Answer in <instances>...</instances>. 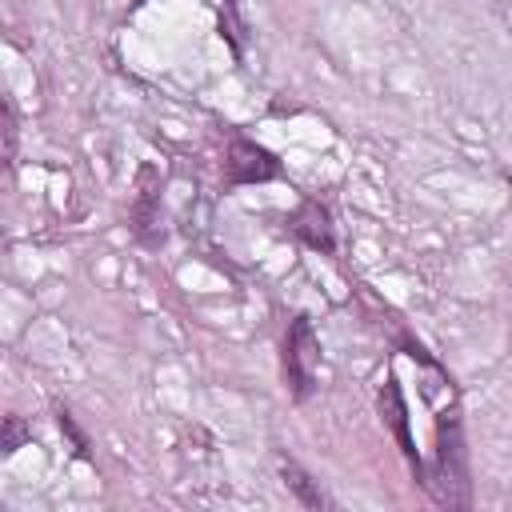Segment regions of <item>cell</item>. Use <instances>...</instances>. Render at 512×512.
<instances>
[{"label": "cell", "mask_w": 512, "mask_h": 512, "mask_svg": "<svg viewBox=\"0 0 512 512\" xmlns=\"http://www.w3.org/2000/svg\"><path fill=\"white\" fill-rule=\"evenodd\" d=\"M440 504L464 508L468 504V468H464V444H460V424L440 420V448H436V476L428 480Z\"/></svg>", "instance_id": "1"}, {"label": "cell", "mask_w": 512, "mask_h": 512, "mask_svg": "<svg viewBox=\"0 0 512 512\" xmlns=\"http://www.w3.org/2000/svg\"><path fill=\"white\" fill-rule=\"evenodd\" d=\"M316 364H320L316 332H312L308 316H296L292 328H288V340H284V368H288V384H292V392H296L300 400L312 392Z\"/></svg>", "instance_id": "2"}, {"label": "cell", "mask_w": 512, "mask_h": 512, "mask_svg": "<svg viewBox=\"0 0 512 512\" xmlns=\"http://www.w3.org/2000/svg\"><path fill=\"white\" fill-rule=\"evenodd\" d=\"M280 172L276 156L252 140H232L228 148V176L232 184H260V180H272Z\"/></svg>", "instance_id": "3"}, {"label": "cell", "mask_w": 512, "mask_h": 512, "mask_svg": "<svg viewBox=\"0 0 512 512\" xmlns=\"http://www.w3.org/2000/svg\"><path fill=\"white\" fill-rule=\"evenodd\" d=\"M292 232L308 244V248H316V252H332L336 248V236H332V220H328V212L320 208V204H300V212L292 216Z\"/></svg>", "instance_id": "4"}, {"label": "cell", "mask_w": 512, "mask_h": 512, "mask_svg": "<svg viewBox=\"0 0 512 512\" xmlns=\"http://www.w3.org/2000/svg\"><path fill=\"white\" fill-rule=\"evenodd\" d=\"M380 412H384V420L392 424V432H396V440H400L404 456H408V460L416 464V472H420V456H416V444H412V436H408V408H404V400H400L396 380H388V384H384V392H380Z\"/></svg>", "instance_id": "5"}, {"label": "cell", "mask_w": 512, "mask_h": 512, "mask_svg": "<svg viewBox=\"0 0 512 512\" xmlns=\"http://www.w3.org/2000/svg\"><path fill=\"white\" fill-rule=\"evenodd\" d=\"M284 480H288V488L300 496V504H304V508H324V504H328V500H324V492L312 484V476H308L304 468L284 464Z\"/></svg>", "instance_id": "6"}, {"label": "cell", "mask_w": 512, "mask_h": 512, "mask_svg": "<svg viewBox=\"0 0 512 512\" xmlns=\"http://www.w3.org/2000/svg\"><path fill=\"white\" fill-rule=\"evenodd\" d=\"M24 440H28V432H24L20 416H8V420H4V440H0V448H4V452H16Z\"/></svg>", "instance_id": "7"}, {"label": "cell", "mask_w": 512, "mask_h": 512, "mask_svg": "<svg viewBox=\"0 0 512 512\" xmlns=\"http://www.w3.org/2000/svg\"><path fill=\"white\" fill-rule=\"evenodd\" d=\"M60 428H64V432L72 436V444H76V452L84 456V452H88V440H84V432H80V428L72 424V416H68V412H60Z\"/></svg>", "instance_id": "8"}]
</instances>
